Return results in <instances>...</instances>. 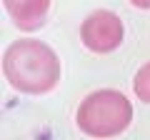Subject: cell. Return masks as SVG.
I'll return each instance as SVG.
<instances>
[{"mask_svg":"<svg viewBox=\"0 0 150 140\" xmlns=\"http://www.w3.org/2000/svg\"><path fill=\"white\" fill-rule=\"evenodd\" d=\"M3 73L13 88L30 95L48 93L60 80V60L50 45L40 40H15L3 55Z\"/></svg>","mask_w":150,"mask_h":140,"instance_id":"obj_1","label":"cell"},{"mask_svg":"<svg viewBox=\"0 0 150 140\" xmlns=\"http://www.w3.org/2000/svg\"><path fill=\"white\" fill-rule=\"evenodd\" d=\"M75 123L90 138H112L133 123V105L120 90H95L78 105Z\"/></svg>","mask_w":150,"mask_h":140,"instance_id":"obj_2","label":"cell"},{"mask_svg":"<svg viewBox=\"0 0 150 140\" xmlns=\"http://www.w3.org/2000/svg\"><path fill=\"white\" fill-rule=\"evenodd\" d=\"M125 28L120 18L110 10H95L83 20L80 25V40L93 53H110L123 43Z\"/></svg>","mask_w":150,"mask_h":140,"instance_id":"obj_3","label":"cell"},{"mask_svg":"<svg viewBox=\"0 0 150 140\" xmlns=\"http://www.w3.org/2000/svg\"><path fill=\"white\" fill-rule=\"evenodd\" d=\"M3 5L20 30H35L45 23L50 0H3Z\"/></svg>","mask_w":150,"mask_h":140,"instance_id":"obj_4","label":"cell"},{"mask_svg":"<svg viewBox=\"0 0 150 140\" xmlns=\"http://www.w3.org/2000/svg\"><path fill=\"white\" fill-rule=\"evenodd\" d=\"M133 88H135V95H138L143 103H150V63H145L143 68L135 73Z\"/></svg>","mask_w":150,"mask_h":140,"instance_id":"obj_5","label":"cell"},{"mask_svg":"<svg viewBox=\"0 0 150 140\" xmlns=\"http://www.w3.org/2000/svg\"><path fill=\"white\" fill-rule=\"evenodd\" d=\"M130 3H133L135 8H143V10H148V8H150V0H130Z\"/></svg>","mask_w":150,"mask_h":140,"instance_id":"obj_6","label":"cell"}]
</instances>
